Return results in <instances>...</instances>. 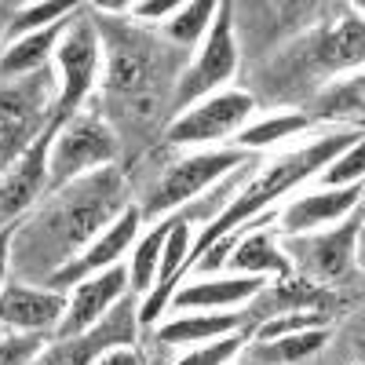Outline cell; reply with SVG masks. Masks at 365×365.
<instances>
[{
  "label": "cell",
  "mask_w": 365,
  "mask_h": 365,
  "mask_svg": "<svg viewBox=\"0 0 365 365\" xmlns=\"http://www.w3.org/2000/svg\"><path fill=\"white\" fill-rule=\"evenodd\" d=\"M358 234H361V208L351 212V220H344L340 227H332L318 237H292V256L299 267V278L311 282V285H329V282H340L347 278L351 270V252L358 245Z\"/></svg>",
  "instance_id": "6"
},
{
  "label": "cell",
  "mask_w": 365,
  "mask_h": 365,
  "mask_svg": "<svg viewBox=\"0 0 365 365\" xmlns=\"http://www.w3.org/2000/svg\"><path fill=\"white\" fill-rule=\"evenodd\" d=\"M117 158V139L99 117L73 113L70 120L58 125V135L51 143V158H48V182L63 187V182L99 168Z\"/></svg>",
  "instance_id": "3"
},
{
  "label": "cell",
  "mask_w": 365,
  "mask_h": 365,
  "mask_svg": "<svg viewBox=\"0 0 365 365\" xmlns=\"http://www.w3.org/2000/svg\"><path fill=\"white\" fill-rule=\"evenodd\" d=\"M329 325V311L325 307H292V311H282L274 314L270 322H263L252 340L263 344V340H278V336H292V332H311V329H325Z\"/></svg>",
  "instance_id": "20"
},
{
  "label": "cell",
  "mask_w": 365,
  "mask_h": 365,
  "mask_svg": "<svg viewBox=\"0 0 365 365\" xmlns=\"http://www.w3.org/2000/svg\"><path fill=\"white\" fill-rule=\"evenodd\" d=\"M15 234H19V220L8 223V227H0V285H4V278H8V256H11Z\"/></svg>",
  "instance_id": "32"
},
{
  "label": "cell",
  "mask_w": 365,
  "mask_h": 365,
  "mask_svg": "<svg viewBox=\"0 0 365 365\" xmlns=\"http://www.w3.org/2000/svg\"><path fill=\"white\" fill-rule=\"evenodd\" d=\"M322 63L329 66H358L361 63V19L347 15L332 34L322 41Z\"/></svg>",
  "instance_id": "21"
},
{
  "label": "cell",
  "mask_w": 365,
  "mask_h": 365,
  "mask_svg": "<svg viewBox=\"0 0 365 365\" xmlns=\"http://www.w3.org/2000/svg\"><path fill=\"white\" fill-rule=\"evenodd\" d=\"M0 34H4V22H0Z\"/></svg>",
  "instance_id": "33"
},
{
  "label": "cell",
  "mask_w": 365,
  "mask_h": 365,
  "mask_svg": "<svg viewBox=\"0 0 365 365\" xmlns=\"http://www.w3.org/2000/svg\"><path fill=\"white\" fill-rule=\"evenodd\" d=\"M241 161H252L249 150H205V154H194V158H182L175 161L161 179L154 194H150V201L139 208L143 220H158V216H168V212L182 208L187 201H194L205 187H212L220 175H227L230 168H237Z\"/></svg>",
  "instance_id": "2"
},
{
  "label": "cell",
  "mask_w": 365,
  "mask_h": 365,
  "mask_svg": "<svg viewBox=\"0 0 365 365\" xmlns=\"http://www.w3.org/2000/svg\"><path fill=\"white\" fill-rule=\"evenodd\" d=\"M44 351H48V340L37 336V332H26V336H4L0 340V365H34Z\"/></svg>",
  "instance_id": "29"
},
{
  "label": "cell",
  "mask_w": 365,
  "mask_h": 365,
  "mask_svg": "<svg viewBox=\"0 0 365 365\" xmlns=\"http://www.w3.org/2000/svg\"><path fill=\"white\" fill-rule=\"evenodd\" d=\"M77 11H81V8H77ZM77 11H73V15H77ZM73 15L58 19L55 26L41 29V34H29V37L8 44L4 55H0V77H29V73H37V70L48 63L51 48H58V41H63V34H66V26L73 22Z\"/></svg>",
  "instance_id": "15"
},
{
  "label": "cell",
  "mask_w": 365,
  "mask_h": 365,
  "mask_svg": "<svg viewBox=\"0 0 365 365\" xmlns=\"http://www.w3.org/2000/svg\"><path fill=\"white\" fill-rule=\"evenodd\" d=\"M227 267L237 274H278V278H292L289 256L274 245V237L263 230H249L227 256Z\"/></svg>",
  "instance_id": "16"
},
{
  "label": "cell",
  "mask_w": 365,
  "mask_h": 365,
  "mask_svg": "<svg viewBox=\"0 0 365 365\" xmlns=\"http://www.w3.org/2000/svg\"><path fill=\"white\" fill-rule=\"evenodd\" d=\"M311 125V117L303 113H282V117H270V120H259L252 128H241L234 135V150H263V146H274L289 139L292 132H303Z\"/></svg>",
  "instance_id": "19"
},
{
  "label": "cell",
  "mask_w": 365,
  "mask_h": 365,
  "mask_svg": "<svg viewBox=\"0 0 365 365\" xmlns=\"http://www.w3.org/2000/svg\"><path fill=\"white\" fill-rule=\"evenodd\" d=\"M263 289H267L263 278H208V282H194L187 289H175L165 311H175V314H208V311L256 299V296H263Z\"/></svg>",
  "instance_id": "13"
},
{
  "label": "cell",
  "mask_w": 365,
  "mask_h": 365,
  "mask_svg": "<svg viewBox=\"0 0 365 365\" xmlns=\"http://www.w3.org/2000/svg\"><path fill=\"white\" fill-rule=\"evenodd\" d=\"M128 307H132V299H120V303H117V314H113L110 322H99L96 329L81 332V336H70L63 347H55V351H44L34 365H91L99 351L113 347V340L106 336V332H110L120 318H125V314H132Z\"/></svg>",
  "instance_id": "17"
},
{
  "label": "cell",
  "mask_w": 365,
  "mask_h": 365,
  "mask_svg": "<svg viewBox=\"0 0 365 365\" xmlns=\"http://www.w3.org/2000/svg\"><path fill=\"white\" fill-rule=\"evenodd\" d=\"M256 103L245 91H220L208 96L205 103L182 110V117L172 120L168 128V143H220V139H234L245 120L252 117Z\"/></svg>",
  "instance_id": "7"
},
{
  "label": "cell",
  "mask_w": 365,
  "mask_h": 365,
  "mask_svg": "<svg viewBox=\"0 0 365 365\" xmlns=\"http://www.w3.org/2000/svg\"><path fill=\"white\" fill-rule=\"evenodd\" d=\"M234 70H237L234 15H230V4H216V15H212L205 48L197 51V58L190 63V70L182 73V81H179V88H175V110L205 99L208 91H216L223 81H230Z\"/></svg>",
  "instance_id": "4"
},
{
  "label": "cell",
  "mask_w": 365,
  "mask_h": 365,
  "mask_svg": "<svg viewBox=\"0 0 365 365\" xmlns=\"http://www.w3.org/2000/svg\"><path fill=\"white\" fill-rule=\"evenodd\" d=\"M354 143H361V132H336V135H325L311 146H303V150H292V154H282V158H274L245 190H241L216 220H212L197 241H190V252H187V263H182V274H187L212 245H216L220 237H227L230 230H237L241 223H249L256 216H263V212H270V205L285 197L292 187H299L303 179H311L314 172H322L332 158H340L344 150H351Z\"/></svg>",
  "instance_id": "1"
},
{
  "label": "cell",
  "mask_w": 365,
  "mask_h": 365,
  "mask_svg": "<svg viewBox=\"0 0 365 365\" xmlns=\"http://www.w3.org/2000/svg\"><path fill=\"white\" fill-rule=\"evenodd\" d=\"M125 292H128V270L120 263L77 282L73 292L66 296L70 303H66V318L58 322V332H63L58 340H70V336H81V332L96 329L113 311V303L125 299Z\"/></svg>",
  "instance_id": "10"
},
{
  "label": "cell",
  "mask_w": 365,
  "mask_h": 365,
  "mask_svg": "<svg viewBox=\"0 0 365 365\" xmlns=\"http://www.w3.org/2000/svg\"><path fill=\"white\" fill-rule=\"evenodd\" d=\"M322 117H344V120H361V73L344 77L336 88L322 96Z\"/></svg>",
  "instance_id": "27"
},
{
  "label": "cell",
  "mask_w": 365,
  "mask_h": 365,
  "mask_svg": "<svg viewBox=\"0 0 365 365\" xmlns=\"http://www.w3.org/2000/svg\"><path fill=\"white\" fill-rule=\"evenodd\" d=\"M66 303L70 299L55 289L15 285V289L0 292V322L11 329H22V332H41L66 318Z\"/></svg>",
  "instance_id": "12"
},
{
  "label": "cell",
  "mask_w": 365,
  "mask_h": 365,
  "mask_svg": "<svg viewBox=\"0 0 365 365\" xmlns=\"http://www.w3.org/2000/svg\"><path fill=\"white\" fill-rule=\"evenodd\" d=\"M55 66L58 77H63V96H58L55 117L70 120L77 106L88 99V91L96 88V73H99V41L84 15H73V22L66 26L63 41L55 48Z\"/></svg>",
  "instance_id": "5"
},
{
  "label": "cell",
  "mask_w": 365,
  "mask_h": 365,
  "mask_svg": "<svg viewBox=\"0 0 365 365\" xmlns=\"http://www.w3.org/2000/svg\"><path fill=\"white\" fill-rule=\"evenodd\" d=\"M91 365H143V358H139V351H135V347L113 344V347L99 351V354H96V361H91Z\"/></svg>",
  "instance_id": "31"
},
{
  "label": "cell",
  "mask_w": 365,
  "mask_h": 365,
  "mask_svg": "<svg viewBox=\"0 0 365 365\" xmlns=\"http://www.w3.org/2000/svg\"><path fill=\"white\" fill-rule=\"evenodd\" d=\"M354 208H361V182H354V187H336V190H314L307 197H299L282 212L278 223L289 237H299V234L307 237L318 227H329V223L351 216Z\"/></svg>",
  "instance_id": "11"
},
{
  "label": "cell",
  "mask_w": 365,
  "mask_h": 365,
  "mask_svg": "<svg viewBox=\"0 0 365 365\" xmlns=\"http://www.w3.org/2000/svg\"><path fill=\"white\" fill-rule=\"evenodd\" d=\"M58 125L63 120L51 117L44 132L29 143L22 154L15 158V165L0 175V223H15L19 220V212H26L29 205L37 201V194L44 190V182H48V158H51V143L58 135Z\"/></svg>",
  "instance_id": "8"
},
{
  "label": "cell",
  "mask_w": 365,
  "mask_h": 365,
  "mask_svg": "<svg viewBox=\"0 0 365 365\" xmlns=\"http://www.w3.org/2000/svg\"><path fill=\"white\" fill-rule=\"evenodd\" d=\"M73 11H77L73 4H29V8H22V11L15 15V22L8 26V44H15V41H22V37H29V34H41V29L55 26L58 19H66V15H73Z\"/></svg>",
  "instance_id": "25"
},
{
  "label": "cell",
  "mask_w": 365,
  "mask_h": 365,
  "mask_svg": "<svg viewBox=\"0 0 365 365\" xmlns=\"http://www.w3.org/2000/svg\"><path fill=\"white\" fill-rule=\"evenodd\" d=\"M361 172H365V158H361V143H354L351 150H344L340 158H332L322 172V187L325 190H336V187H354L361 182Z\"/></svg>",
  "instance_id": "28"
},
{
  "label": "cell",
  "mask_w": 365,
  "mask_h": 365,
  "mask_svg": "<svg viewBox=\"0 0 365 365\" xmlns=\"http://www.w3.org/2000/svg\"><path fill=\"white\" fill-rule=\"evenodd\" d=\"M146 81H150V58L143 51H135V48H113L110 70H106L110 91L128 96V91H139Z\"/></svg>",
  "instance_id": "22"
},
{
  "label": "cell",
  "mask_w": 365,
  "mask_h": 365,
  "mask_svg": "<svg viewBox=\"0 0 365 365\" xmlns=\"http://www.w3.org/2000/svg\"><path fill=\"white\" fill-rule=\"evenodd\" d=\"M212 15H216V0H194V4H179V11L168 19L165 26V34L175 41V44H187L194 48L201 37H205V29L212 26Z\"/></svg>",
  "instance_id": "23"
},
{
  "label": "cell",
  "mask_w": 365,
  "mask_h": 365,
  "mask_svg": "<svg viewBox=\"0 0 365 365\" xmlns=\"http://www.w3.org/2000/svg\"><path fill=\"white\" fill-rule=\"evenodd\" d=\"M139 227H143V216H139V205H128V208H120L117 212V220L91 241V245L66 259V263H58V270L51 274V289L55 292H63L66 285H77L84 278H91V274H99L113 263H120V256H125L132 245H135V237H139Z\"/></svg>",
  "instance_id": "9"
},
{
  "label": "cell",
  "mask_w": 365,
  "mask_h": 365,
  "mask_svg": "<svg viewBox=\"0 0 365 365\" xmlns=\"http://www.w3.org/2000/svg\"><path fill=\"white\" fill-rule=\"evenodd\" d=\"M179 223V208L161 216L158 227H150L146 237H139L132 245V267H128V289L135 292H150L154 289V278H158V267H161V252H165V241L172 234V227Z\"/></svg>",
  "instance_id": "18"
},
{
  "label": "cell",
  "mask_w": 365,
  "mask_h": 365,
  "mask_svg": "<svg viewBox=\"0 0 365 365\" xmlns=\"http://www.w3.org/2000/svg\"><path fill=\"white\" fill-rule=\"evenodd\" d=\"M249 325V314L245 311H208V314H179L172 322H165L158 329L161 344H212L220 336H230V332L245 329Z\"/></svg>",
  "instance_id": "14"
},
{
  "label": "cell",
  "mask_w": 365,
  "mask_h": 365,
  "mask_svg": "<svg viewBox=\"0 0 365 365\" xmlns=\"http://www.w3.org/2000/svg\"><path fill=\"white\" fill-rule=\"evenodd\" d=\"M128 11L135 19H143V22H158L165 15H175L179 4H175V0H143V4H128Z\"/></svg>",
  "instance_id": "30"
},
{
  "label": "cell",
  "mask_w": 365,
  "mask_h": 365,
  "mask_svg": "<svg viewBox=\"0 0 365 365\" xmlns=\"http://www.w3.org/2000/svg\"><path fill=\"white\" fill-rule=\"evenodd\" d=\"M249 329H237V332H230V336H220V340H212V344H197L187 358H179L175 365H227V361H234L241 351L249 347Z\"/></svg>",
  "instance_id": "26"
},
{
  "label": "cell",
  "mask_w": 365,
  "mask_h": 365,
  "mask_svg": "<svg viewBox=\"0 0 365 365\" xmlns=\"http://www.w3.org/2000/svg\"><path fill=\"white\" fill-rule=\"evenodd\" d=\"M325 336H329L325 329L292 332V336H278V340H263V344H256V351H259V358H267V361H282V365H292V361H299V358L314 354V351L325 344Z\"/></svg>",
  "instance_id": "24"
}]
</instances>
